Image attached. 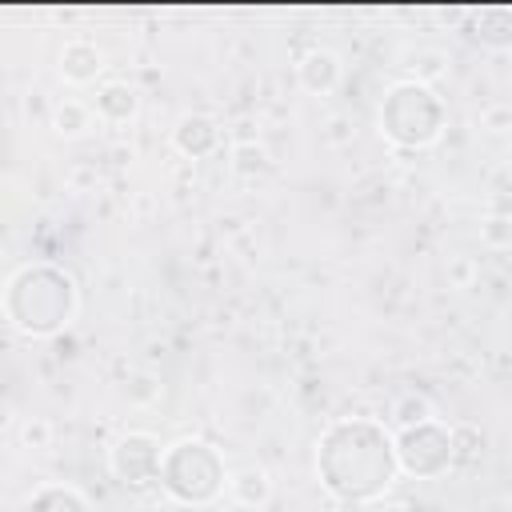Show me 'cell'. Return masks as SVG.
I'll list each match as a JSON object with an SVG mask.
<instances>
[{
    "label": "cell",
    "mask_w": 512,
    "mask_h": 512,
    "mask_svg": "<svg viewBox=\"0 0 512 512\" xmlns=\"http://www.w3.org/2000/svg\"><path fill=\"white\" fill-rule=\"evenodd\" d=\"M396 444L372 420H340L324 432L316 468L324 488L348 504L376 500L396 476Z\"/></svg>",
    "instance_id": "obj_1"
},
{
    "label": "cell",
    "mask_w": 512,
    "mask_h": 512,
    "mask_svg": "<svg viewBox=\"0 0 512 512\" xmlns=\"http://www.w3.org/2000/svg\"><path fill=\"white\" fill-rule=\"evenodd\" d=\"M16 292H28V304H12L8 316L20 332L28 336H48L56 328H64L76 312V288H72V276L40 264V268H24L12 276Z\"/></svg>",
    "instance_id": "obj_2"
},
{
    "label": "cell",
    "mask_w": 512,
    "mask_h": 512,
    "mask_svg": "<svg viewBox=\"0 0 512 512\" xmlns=\"http://www.w3.org/2000/svg\"><path fill=\"white\" fill-rule=\"evenodd\" d=\"M160 484L180 504H208L220 488H228V472H224V460L216 456V448H208L204 440H180L164 452Z\"/></svg>",
    "instance_id": "obj_3"
},
{
    "label": "cell",
    "mask_w": 512,
    "mask_h": 512,
    "mask_svg": "<svg viewBox=\"0 0 512 512\" xmlns=\"http://www.w3.org/2000/svg\"><path fill=\"white\" fill-rule=\"evenodd\" d=\"M440 124H444V104L436 100V92L420 80H404L396 84L388 96H384V108H380V128L404 144V148H424L440 136Z\"/></svg>",
    "instance_id": "obj_4"
},
{
    "label": "cell",
    "mask_w": 512,
    "mask_h": 512,
    "mask_svg": "<svg viewBox=\"0 0 512 512\" xmlns=\"http://www.w3.org/2000/svg\"><path fill=\"white\" fill-rule=\"evenodd\" d=\"M396 460L412 476H440L448 464H456L452 428L436 424L432 416L420 420V424H408L400 432V440H396Z\"/></svg>",
    "instance_id": "obj_5"
},
{
    "label": "cell",
    "mask_w": 512,
    "mask_h": 512,
    "mask_svg": "<svg viewBox=\"0 0 512 512\" xmlns=\"http://www.w3.org/2000/svg\"><path fill=\"white\" fill-rule=\"evenodd\" d=\"M108 464H112L116 480H124V484H132V488H144V484L160 480L164 452H160V444H156L148 432H128V436L116 440Z\"/></svg>",
    "instance_id": "obj_6"
},
{
    "label": "cell",
    "mask_w": 512,
    "mask_h": 512,
    "mask_svg": "<svg viewBox=\"0 0 512 512\" xmlns=\"http://www.w3.org/2000/svg\"><path fill=\"white\" fill-rule=\"evenodd\" d=\"M100 68H104V56H100L96 44H88V40L64 44V52H60V76L68 84H88V80L100 76Z\"/></svg>",
    "instance_id": "obj_7"
},
{
    "label": "cell",
    "mask_w": 512,
    "mask_h": 512,
    "mask_svg": "<svg viewBox=\"0 0 512 512\" xmlns=\"http://www.w3.org/2000/svg\"><path fill=\"white\" fill-rule=\"evenodd\" d=\"M228 492H232V500H236L240 508H264L268 496H272V480H268L264 468L244 464V468L228 472Z\"/></svg>",
    "instance_id": "obj_8"
},
{
    "label": "cell",
    "mask_w": 512,
    "mask_h": 512,
    "mask_svg": "<svg viewBox=\"0 0 512 512\" xmlns=\"http://www.w3.org/2000/svg\"><path fill=\"white\" fill-rule=\"evenodd\" d=\"M176 148L184 152V156H208L216 144H220V128H216V120H208V116H184L180 124H176Z\"/></svg>",
    "instance_id": "obj_9"
},
{
    "label": "cell",
    "mask_w": 512,
    "mask_h": 512,
    "mask_svg": "<svg viewBox=\"0 0 512 512\" xmlns=\"http://www.w3.org/2000/svg\"><path fill=\"white\" fill-rule=\"evenodd\" d=\"M336 80H340V60L332 56V52H324V48H312L304 60H300V84L308 88V92H332L336 88Z\"/></svg>",
    "instance_id": "obj_10"
},
{
    "label": "cell",
    "mask_w": 512,
    "mask_h": 512,
    "mask_svg": "<svg viewBox=\"0 0 512 512\" xmlns=\"http://www.w3.org/2000/svg\"><path fill=\"white\" fill-rule=\"evenodd\" d=\"M480 44L488 48H508L512 44V12L508 8H484L476 16V32H472Z\"/></svg>",
    "instance_id": "obj_11"
},
{
    "label": "cell",
    "mask_w": 512,
    "mask_h": 512,
    "mask_svg": "<svg viewBox=\"0 0 512 512\" xmlns=\"http://www.w3.org/2000/svg\"><path fill=\"white\" fill-rule=\"evenodd\" d=\"M96 112H100L104 120H112V124L128 120V116L136 112V88H128V84H104V88L96 92Z\"/></svg>",
    "instance_id": "obj_12"
},
{
    "label": "cell",
    "mask_w": 512,
    "mask_h": 512,
    "mask_svg": "<svg viewBox=\"0 0 512 512\" xmlns=\"http://www.w3.org/2000/svg\"><path fill=\"white\" fill-rule=\"evenodd\" d=\"M24 512H88V508H84L80 492H72V488H40Z\"/></svg>",
    "instance_id": "obj_13"
},
{
    "label": "cell",
    "mask_w": 512,
    "mask_h": 512,
    "mask_svg": "<svg viewBox=\"0 0 512 512\" xmlns=\"http://www.w3.org/2000/svg\"><path fill=\"white\" fill-rule=\"evenodd\" d=\"M88 124H92V112H88L84 104H76V100H64V104H56V112H52V128H56L60 136H80Z\"/></svg>",
    "instance_id": "obj_14"
},
{
    "label": "cell",
    "mask_w": 512,
    "mask_h": 512,
    "mask_svg": "<svg viewBox=\"0 0 512 512\" xmlns=\"http://www.w3.org/2000/svg\"><path fill=\"white\" fill-rule=\"evenodd\" d=\"M24 444L28 448H48V440H52V428H48V420H40V416H32L28 424H24Z\"/></svg>",
    "instance_id": "obj_15"
},
{
    "label": "cell",
    "mask_w": 512,
    "mask_h": 512,
    "mask_svg": "<svg viewBox=\"0 0 512 512\" xmlns=\"http://www.w3.org/2000/svg\"><path fill=\"white\" fill-rule=\"evenodd\" d=\"M420 64H424V68H420V76H436V72H440V56H436V52L420 56Z\"/></svg>",
    "instance_id": "obj_16"
},
{
    "label": "cell",
    "mask_w": 512,
    "mask_h": 512,
    "mask_svg": "<svg viewBox=\"0 0 512 512\" xmlns=\"http://www.w3.org/2000/svg\"><path fill=\"white\" fill-rule=\"evenodd\" d=\"M260 160H264V152L256 156V164H260ZM240 168H244V172L252 168V148H240Z\"/></svg>",
    "instance_id": "obj_17"
},
{
    "label": "cell",
    "mask_w": 512,
    "mask_h": 512,
    "mask_svg": "<svg viewBox=\"0 0 512 512\" xmlns=\"http://www.w3.org/2000/svg\"><path fill=\"white\" fill-rule=\"evenodd\" d=\"M496 120H512V112H500V108H492V112H488V124H496Z\"/></svg>",
    "instance_id": "obj_18"
}]
</instances>
